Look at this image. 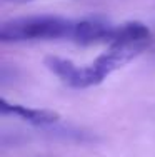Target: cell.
<instances>
[{"label": "cell", "instance_id": "1", "mask_svg": "<svg viewBox=\"0 0 155 157\" xmlns=\"http://www.w3.org/2000/svg\"><path fill=\"white\" fill-rule=\"evenodd\" d=\"M79 18L58 15L18 17L2 24V42H35V40H72L75 42Z\"/></svg>", "mask_w": 155, "mask_h": 157}, {"label": "cell", "instance_id": "2", "mask_svg": "<svg viewBox=\"0 0 155 157\" xmlns=\"http://www.w3.org/2000/svg\"><path fill=\"white\" fill-rule=\"evenodd\" d=\"M0 112H2V115H15V117L22 119V121L28 122L32 125H37V127L52 125L60 121V115L54 110L28 109V107L20 105V104H10L5 99L0 100Z\"/></svg>", "mask_w": 155, "mask_h": 157}, {"label": "cell", "instance_id": "3", "mask_svg": "<svg viewBox=\"0 0 155 157\" xmlns=\"http://www.w3.org/2000/svg\"><path fill=\"white\" fill-rule=\"evenodd\" d=\"M10 2H17V3H25V2H32V0H10Z\"/></svg>", "mask_w": 155, "mask_h": 157}]
</instances>
